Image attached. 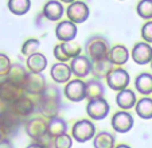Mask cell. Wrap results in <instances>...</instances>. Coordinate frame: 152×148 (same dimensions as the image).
I'll return each mask as SVG.
<instances>
[{"label": "cell", "mask_w": 152, "mask_h": 148, "mask_svg": "<svg viewBox=\"0 0 152 148\" xmlns=\"http://www.w3.org/2000/svg\"><path fill=\"white\" fill-rule=\"evenodd\" d=\"M39 111L45 117H57L58 112L61 111V93L59 89L54 85H50L40 94Z\"/></svg>", "instance_id": "1"}, {"label": "cell", "mask_w": 152, "mask_h": 148, "mask_svg": "<svg viewBox=\"0 0 152 148\" xmlns=\"http://www.w3.org/2000/svg\"><path fill=\"white\" fill-rule=\"evenodd\" d=\"M85 50L92 61H102L109 58V42L101 35H94L86 40Z\"/></svg>", "instance_id": "2"}, {"label": "cell", "mask_w": 152, "mask_h": 148, "mask_svg": "<svg viewBox=\"0 0 152 148\" xmlns=\"http://www.w3.org/2000/svg\"><path fill=\"white\" fill-rule=\"evenodd\" d=\"M20 119L22 117L18 116L11 108L6 109L0 113V129L3 131L4 135L7 136H12L18 132L20 127Z\"/></svg>", "instance_id": "3"}, {"label": "cell", "mask_w": 152, "mask_h": 148, "mask_svg": "<svg viewBox=\"0 0 152 148\" xmlns=\"http://www.w3.org/2000/svg\"><path fill=\"white\" fill-rule=\"evenodd\" d=\"M89 15H90V10L88 7V4L83 3V1H80V0H75L74 3L69 4V7L66 10L67 20L73 22L74 24H80V23L86 22Z\"/></svg>", "instance_id": "4"}, {"label": "cell", "mask_w": 152, "mask_h": 148, "mask_svg": "<svg viewBox=\"0 0 152 148\" xmlns=\"http://www.w3.org/2000/svg\"><path fill=\"white\" fill-rule=\"evenodd\" d=\"M129 81H131V77L126 70L121 67H117V69H113L108 77H106V82H108V86H109L112 90H116V92H121L124 89L128 88L129 85Z\"/></svg>", "instance_id": "5"}, {"label": "cell", "mask_w": 152, "mask_h": 148, "mask_svg": "<svg viewBox=\"0 0 152 148\" xmlns=\"http://www.w3.org/2000/svg\"><path fill=\"white\" fill-rule=\"evenodd\" d=\"M46 88H47L46 78H45V75L42 73H31V71H28V75H27L26 84H24L23 88V90L26 93L40 96Z\"/></svg>", "instance_id": "6"}, {"label": "cell", "mask_w": 152, "mask_h": 148, "mask_svg": "<svg viewBox=\"0 0 152 148\" xmlns=\"http://www.w3.org/2000/svg\"><path fill=\"white\" fill-rule=\"evenodd\" d=\"M96 133L94 124L89 120H80L73 127V137L78 143H85L88 140L93 139Z\"/></svg>", "instance_id": "7"}, {"label": "cell", "mask_w": 152, "mask_h": 148, "mask_svg": "<svg viewBox=\"0 0 152 148\" xmlns=\"http://www.w3.org/2000/svg\"><path fill=\"white\" fill-rule=\"evenodd\" d=\"M65 96L67 100L73 101V103H80V101L86 98V82L82 80L77 78V80L69 81L67 85L65 86Z\"/></svg>", "instance_id": "8"}, {"label": "cell", "mask_w": 152, "mask_h": 148, "mask_svg": "<svg viewBox=\"0 0 152 148\" xmlns=\"http://www.w3.org/2000/svg\"><path fill=\"white\" fill-rule=\"evenodd\" d=\"M109 109V104L106 100L94 98V100H89V103L86 105V113L93 120H102L108 116Z\"/></svg>", "instance_id": "9"}, {"label": "cell", "mask_w": 152, "mask_h": 148, "mask_svg": "<svg viewBox=\"0 0 152 148\" xmlns=\"http://www.w3.org/2000/svg\"><path fill=\"white\" fill-rule=\"evenodd\" d=\"M24 94V90L20 89L19 86L14 85L11 81L6 78L4 81L0 82V100H3L7 104H12L19 98L20 96Z\"/></svg>", "instance_id": "10"}, {"label": "cell", "mask_w": 152, "mask_h": 148, "mask_svg": "<svg viewBox=\"0 0 152 148\" xmlns=\"http://www.w3.org/2000/svg\"><path fill=\"white\" fill-rule=\"evenodd\" d=\"M70 69L77 78H80V80L85 78L86 75H89L92 73V59L88 55H78L72 59Z\"/></svg>", "instance_id": "11"}, {"label": "cell", "mask_w": 152, "mask_h": 148, "mask_svg": "<svg viewBox=\"0 0 152 148\" xmlns=\"http://www.w3.org/2000/svg\"><path fill=\"white\" fill-rule=\"evenodd\" d=\"M77 24L70 20H61L55 27V37L61 42H72L77 37Z\"/></svg>", "instance_id": "12"}, {"label": "cell", "mask_w": 152, "mask_h": 148, "mask_svg": "<svg viewBox=\"0 0 152 148\" xmlns=\"http://www.w3.org/2000/svg\"><path fill=\"white\" fill-rule=\"evenodd\" d=\"M132 59L135 61L137 65H147V63H151L152 61V47L149 43L147 42H139L133 46L132 51Z\"/></svg>", "instance_id": "13"}, {"label": "cell", "mask_w": 152, "mask_h": 148, "mask_svg": "<svg viewBox=\"0 0 152 148\" xmlns=\"http://www.w3.org/2000/svg\"><path fill=\"white\" fill-rule=\"evenodd\" d=\"M112 127L116 132H118V133L129 132L133 127L132 114L125 112V111H121V112L115 113V116L112 117Z\"/></svg>", "instance_id": "14"}, {"label": "cell", "mask_w": 152, "mask_h": 148, "mask_svg": "<svg viewBox=\"0 0 152 148\" xmlns=\"http://www.w3.org/2000/svg\"><path fill=\"white\" fill-rule=\"evenodd\" d=\"M63 14H65V8H63V3H61L59 0H49L45 3L42 10L43 18H46L50 22H58L62 19Z\"/></svg>", "instance_id": "15"}, {"label": "cell", "mask_w": 152, "mask_h": 148, "mask_svg": "<svg viewBox=\"0 0 152 148\" xmlns=\"http://www.w3.org/2000/svg\"><path fill=\"white\" fill-rule=\"evenodd\" d=\"M10 108H11L12 111L18 114V116L28 117V116H31L32 112H34L35 104H34V101H32L31 98H28L27 96H24L23 94V96H20L15 103H12L11 105H10Z\"/></svg>", "instance_id": "16"}, {"label": "cell", "mask_w": 152, "mask_h": 148, "mask_svg": "<svg viewBox=\"0 0 152 148\" xmlns=\"http://www.w3.org/2000/svg\"><path fill=\"white\" fill-rule=\"evenodd\" d=\"M26 131L30 137L34 140L39 141L42 137H45L49 132H47V122L43 119H32L27 122Z\"/></svg>", "instance_id": "17"}, {"label": "cell", "mask_w": 152, "mask_h": 148, "mask_svg": "<svg viewBox=\"0 0 152 148\" xmlns=\"http://www.w3.org/2000/svg\"><path fill=\"white\" fill-rule=\"evenodd\" d=\"M50 74H51V78L57 84H66V82H69L70 77L73 75L70 66L67 65V63H65V62L54 63V65L51 66Z\"/></svg>", "instance_id": "18"}, {"label": "cell", "mask_w": 152, "mask_h": 148, "mask_svg": "<svg viewBox=\"0 0 152 148\" xmlns=\"http://www.w3.org/2000/svg\"><path fill=\"white\" fill-rule=\"evenodd\" d=\"M27 75H28V71L23 66L19 65V63H14L11 66V70H10L8 75H7V80L11 81L14 85L19 86L20 89H23L27 80Z\"/></svg>", "instance_id": "19"}, {"label": "cell", "mask_w": 152, "mask_h": 148, "mask_svg": "<svg viewBox=\"0 0 152 148\" xmlns=\"http://www.w3.org/2000/svg\"><path fill=\"white\" fill-rule=\"evenodd\" d=\"M116 103L117 105L120 106L123 111H128V109L133 108L136 106V96H135V92L131 90V89H124V90L118 92L117 97H116Z\"/></svg>", "instance_id": "20"}, {"label": "cell", "mask_w": 152, "mask_h": 148, "mask_svg": "<svg viewBox=\"0 0 152 148\" xmlns=\"http://www.w3.org/2000/svg\"><path fill=\"white\" fill-rule=\"evenodd\" d=\"M113 70V63L108 59L102 61H92V74L97 80H102L106 78L108 74Z\"/></svg>", "instance_id": "21"}, {"label": "cell", "mask_w": 152, "mask_h": 148, "mask_svg": "<svg viewBox=\"0 0 152 148\" xmlns=\"http://www.w3.org/2000/svg\"><path fill=\"white\" fill-rule=\"evenodd\" d=\"M129 59V51L128 48L123 45L113 46L109 51V61L116 66H123Z\"/></svg>", "instance_id": "22"}, {"label": "cell", "mask_w": 152, "mask_h": 148, "mask_svg": "<svg viewBox=\"0 0 152 148\" xmlns=\"http://www.w3.org/2000/svg\"><path fill=\"white\" fill-rule=\"evenodd\" d=\"M47 67V58L42 53H35L27 58V69L31 73H43Z\"/></svg>", "instance_id": "23"}, {"label": "cell", "mask_w": 152, "mask_h": 148, "mask_svg": "<svg viewBox=\"0 0 152 148\" xmlns=\"http://www.w3.org/2000/svg\"><path fill=\"white\" fill-rule=\"evenodd\" d=\"M66 131H67L66 121L58 116L50 119L49 122H47V132H49V135L51 137H54V139L58 136H61V135H65Z\"/></svg>", "instance_id": "24"}, {"label": "cell", "mask_w": 152, "mask_h": 148, "mask_svg": "<svg viewBox=\"0 0 152 148\" xmlns=\"http://www.w3.org/2000/svg\"><path fill=\"white\" fill-rule=\"evenodd\" d=\"M135 86H136V90L140 94H144V96L151 94L152 93V74H148V73L139 74L136 77Z\"/></svg>", "instance_id": "25"}, {"label": "cell", "mask_w": 152, "mask_h": 148, "mask_svg": "<svg viewBox=\"0 0 152 148\" xmlns=\"http://www.w3.org/2000/svg\"><path fill=\"white\" fill-rule=\"evenodd\" d=\"M104 96V85L100 80L94 78L86 82V98L94 100V98H102Z\"/></svg>", "instance_id": "26"}, {"label": "cell", "mask_w": 152, "mask_h": 148, "mask_svg": "<svg viewBox=\"0 0 152 148\" xmlns=\"http://www.w3.org/2000/svg\"><path fill=\"white\" fill-rule=\"evenodd\" d=\"M8 10L16 16L26 15L31 10V0H8Z\"/></svg>", "instance_id": "27"}, {"label": "cell", "mask_w": 152, "mask_h": 148, "mask_svg": "<svg viewBox=\"0 0 152 148\" xmlns=\"http://www.w3.org/2000/svg\"><path fill=\"white\" fill-rule=\"evenodd\" d=\"M136 113L144 120L152 119V98L144 97L136 103Z\"/></svg>", "instance_id": "28"}, {"label": "cell", "mask_w": 152, "mask_h": 148, "mask_svg": "<svg viewBox=\"0 0 152 148\" xmlns=\"http://www.w3.org/2000/svg\"><path fill=\"white\" fill-rule=\"evenodd\" d=\"M94 148H115V137L109 132H100L93 140Z\"/></svg>", "instance_id": "29"}, {"label": "cell", "mask_w": 152, "mask_h": 148, "mask_svg": "<svg viewBox=\"0 0 152 148\" xmlns=\"http://www.w3.org/2000/svg\"><path fill=\"white\" fill-rule=\"evenodd\" d=\"M136 12L144 20L152 19V0H140L136 6Z\"/></svg>", "instance_id": "30"}, {"label": "cell", "mask_w": 152, "mask_h": 148, "mask_svg": "<svg viewBox=\"0 0 152 148\" xmlns=\"http://www.w3.org/2000/svg\"><path fill=\"white\" fill-rule=\"evenodd\" d=\"M39 47H40L39 39H37V38H30V39H27L26 42L23 43V46H22V54L26 55V57H30V55L38 53Z\"/></svg>", "instance_id": "31"}, {"label": "cell", "mask_w": 152, "mask_h": 148, "mask_svg": "<svg viewBox=\"0 0 152 148\" xmlns=\"http://www.w3.org/2000/svg\"><path fill=\"white\" fill-rule=\"evenodd\" d=\"M61 45H62L63 50H65L66 55L70 58V59L81 55V46L78 45V43H75L72 40V42H61Z\"/></svg>", "instance_id": "32"}, {"label": "cell", "mask_w": 152, "mask_h": 148, "mask_svg": "<svg viewBox=\"0 0 152 148\" xmlns=\"http://www.w3.org/2000/svg\"><path fill=\"white\" fill-rule=\"evenodd\" d=\"M11 59L6 54L0 53V77H7L10 70H11Z\"/></svg>", "instance_id": "33"}, {"label": "cell", "mask_w": 152, "mask_h": 148, "mask_svg": "<svg viewBox=\"0 0 152 148\" xmlns=\"http://www.w3.org/2000/svg\"><path fill=\"white\" fill-rule=\"evenodd\" d=\"M72 137L67 133L61 135L54 139V148H72Z\"/></svg>", "instance_id": "34"}, {"label": "cell", "mask_w": 152, "mask_h": 148, "mask_svg": "<svg viewBox=\"0 0 152 148\" xmlns=\"http://www.w3.org/2000/svg\"><path fill=\"white\" fill-rule=\"evenodd\" d=\"M141 38L144 39V42L152 43V20H148L143 24L141 27Z\"/></svg>", "instance_id": "35"}, {"label": "cell", "mask_w": 152, "mask_h": 148, "mask_svg": "<svg viewBox=\"0 0 152 148\" xmlns=\"http://www.w3.org/2000/svg\"><path fill=\"white\" fill-rule=\"evenodd\" d=\"M54 57H55V59H57L58 62H65V63L70 59V58L66 55V53H65V50H63V47H62L61 43L54 47Z\"/></svg>", "instance_id": "36"}, {"label": "cell", "mask_w": 152, "mask_h": 148, "mask_svg": "<svg viewBox=\"0 0 152 148\" xmlns=\"http://www.w3.org/2000/svg\"><path fill=\"white\" fill-rule=\"evenodd\" d=\"M0 148H14V145H12V143L8 139H4L3 141L0 143Z\"/></svg>", "instance_id": "37"}, {"label": "cell", "mask_w": 152, "mask_h": 148, "mask_svg": "<svg viewBox=\"0 0 152 148\" xmlns=\"http://www.w3.org/2000/svg\"><path fill=\"white\" fill-rule=\"evenodd\" d=\"M27 148H46V147H45L43 144H40L39 141H34V143H31Z\"/></svg>", "instance_id": "38"}, {"label": "cell", "mask_w": 152, "mask_h": 148, "mask_svg": "<svg viewBox=\"0 0 152 148\" xmlns=\"http://www.w3.org/2000/svg\"><path fill=\"white\" fill-rule=\"evenodd\" d=\"M59 1L63 4H72V3H74L75 0H59Z\"/></svg>", "instance_id": "39"}, {"label": "cell", "mask_w": 152, "mask_h": 148, "mask_svg": "<svg viewBox=\"0 0 152 148\" xmlns=\"http://www.w3.org/2000/svg\"><path fill=\"white\" fill-rule=\"evenodd\" d=\"M3 140H4V133H3V131L0 129V143L3 141Z\"/></svg>", "instance_id": "40"}, {"label": "cell", "mask_w": 152, "mask_h": 148, "mask_svg": "<svg viewBox=\"0 0 152 148\" xmlns=\"http://www.w3.org/2000/svg\"><path fill=\"white\" fill-rule=\"evenodd\" d=\"M116 148H131L129 145H125V144H120V145H117Z\"/></svg>", "instance_id": "41"}, {"label": "cell", "mask_w": 152, "mask_h": 148, "mask_svg": "<svg viewBox=\"0 0 152 148\" xmlns=\"http://www.w3.org/2000/svg\"><path fill=\"white\" fill-rule=\"evenodd\" d=\"M151 69H152V61H151Z\"/></svg>", "instance_id": "42"}]
</instances>
